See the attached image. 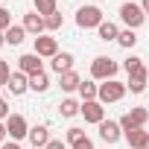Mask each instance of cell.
I'll return each mask as SVG.
<instances>
[{
	"mask_svg": "<svg viewBox=\"0 0 149 149\" xmlns=\"http://www.w3.org/2000/svg\"><path fill=\"white\" fill-rule=\"evenodd\" d=\"M140 6H143V12L149 15V0H143V3H140Z\"/></svg>",
	"mask_w": 149,
	"mask_h": 149,
	"instance_id": "obj_35",
	"label": "cell"
},
{
	"mask_svg": "<svg viewBox=\"0 0 149 149\" xmlns=\"http://www.w3.org/2000/svg\"><path fill=\"white\" fill-rule=\"evenodd\" d=\"M73 149H94V140H91V137H85V140H79L76 146H73Z\"/></svg>",
	"mask_w": 149,
	"mask_h": 149,
	"instance_id": "obj_30",
	"label": "cell"
},
{
	"mask_svg": "<svg viewBox=\"0 0 149 149\" xmlns=\"http://www.w3.org/2000/svg\"><path fill=\"white\" fill-rule=\"evenodd\" d=\"M97 32H100L102 41H117V38H120V29H117V24H111V21H102V24L97 26Z\"/></svg>",
	"mask_w": 149,
	"mask_h": 149,
	"instance_id": "obj_18",
	"label": "cell"
},
{
	"mask_svg": "<svg viewBox=\"0 0 149 149\" xmlns=\"http://www.w3.org/2000/svg\"><path fill=\"white\" fill-rule=\"evenodd\" d=\"M6 132H9L12 140L29 137V126H26V120H24L21 114H9V117H6Z\"/></svg>",
	"mask_w": 149,
	"mask_h": 149,
	"instance_id": "obj_6",
	"label": "cell"
},
{
	"mask_svg": "<svg viewBox=\"0 0 149 149\" xmlns=\"http://www.w3.org/2000/svg\"><path fill=\"white\" fill-rule=\"evenodd\" d=\"M146 82H149V73L146 70H137V73H132V76H129V91L132 94H140V91H146Z\"/></svg>",
	"mask_w": 149,
	"mask_h": 149,
	"instance_id": "obj_13",
	"label": "cell"
},
{
	"mask_svg": "<svg viewBox=\"0 0 149 149\" xmlns=\"http://www.w3.org/2000/svg\"><path fill=\"white\" fill-rule=\"evenodd\" d=\"M102 24V9L100 6H82L76 12V26L79 29H97Z\"/></svg>",
	"mask_w": 149,
	"mask_h": 149,
	"instance_id": "obj_3",
	"label": "cell"
},
{
	"mask_svg": "<svg viewBox=\"0 0 149 149\" xmlns=\"http://www.w3.org/2000/svg\"><path fill=\"white\" fill-rule=\"evenodd\" d=\"M123 134H126V140H129L132 149H143V143H146V137H149V132H143V129H129V132H123Z\"/></svg>",
	"mask_w": 149,
	"mask_h": 149,
	"instance_id": "obj_17",
	"label": "cell"
},
{
	"mask_svg": "<svg viewBox=\"0 0 149 149\" xmlns=\"http://www.w3.org/2000/svg\"><path fill=\"white\" fill-rule=\"evenodd\" d=\"M3 117H9V105H6L3 100H0V120H3Z\"/></svg>",
	"mask_w": 149,
	"mask_h": 149,
	"instance_id": "obj_32",
	"label": "cell"
},
{
	"mask_svg": "<svg viewBox=\"0 0 149 149\" xmlns=\"http://www.w3.org/2000/svg\"><path fill=\"white\" fill-rule=\"evenodd\" d=\"M117 61L114 58H108V56H97L94 61H91V76L94 79H100V82H108V79H114L117 76Z\"/></svg>",
	"mask_w": 149,
	"mask_h": 149,
	"instance_id": "obj_1",
	"label": "cell"
},
{
	"mask_svg": "<svg viewBox=\"0 0 149 149\" xmlns=\"http://www.w3.org/2000/svg\"><path fill=\"white\" fill-rule=\"evenodd\" d=\"M120 134H123L120 123H114V120H102V123H100V137H102L105 143H117Z\"/></svg>",
	"mask_w": 149,
	"mask_h": 149,
	"instance_id": "obj_11",
	"label": "cell"
},
{
	"mask_svg": "<svg viewBox=\"0 0 149 149\" xmlns=\"http://www.w3.org/2000/svg\"><path fill=\"white\" fill-rule=\"evenodd\" d=\"M79 94H82L85 102H91V100L100 97V85H94V82H82V85H79Z\"/></svg>",
	"mask_w": 149,
	"mask_h": 149,
	"instance_id": "obj_21",
	"label": "cell"
},
{
	"mask_svg": "<svg viewBox=\"0 0 149 149\" xmlns=\"http://www.w3.org/2000/svg\"><path fill=\"white\" fill-rule=\"evenodd\" d=\"M134 41H137L134 29H123V32H120V38H117V44H120V47H126V50H129V47H134Z\"/></svg>",
	"mask_w": 149,
	"mask_h": 149,
	"instance_id": "obj_24",
	"label": "cell"
},
{
	"mask_svg": "<svg viewBox=\"0 0 149 149\" xmlns=\"http://www.w3.org/2000/svg\"><path fill=\"white\" fill-rule=\"evenodd\" d=\"M85 137H88V134H85L82 129H67V143H70V146H76V143L85 140Z\"/></svg>",
	"mask_w": 149,
	"mask_h": 149,
	"instance_id": "obj_26",
	"label": "cell"
},
{
	"mask_svg": "<svg viewBox=\"0 0 149 149\" xmlns=\"http://www.w3.org/2000/svg\"><path fill=\"white\" fill-rule=\"evenodd\" d=\"M12 79V70H9V61L6 58H0V85H6Z\"/></svg>",
	"mask_w": 149,
	"mask_h": 149,
	"instance_id": "obj_27",
	"label": "cell"
},
{
	"mask_svg": "<svg viewBox=\"0 0 149 149\" xmlns=\"http://www.w3.org/2000/svg\"><path fill=\"white\" fill-rule=\"evenodd\" d=\"M146 73H149V67H146Z\"/></svg>",
	"mask_w": 149,
	"mask_h": 149,
	"instance_id": "obj_38",
	"label": "cell"
},
{
	"mask_svg": "<svg viewBox=\"0 0 149 149\" xmlns=\"http://www.w3.org/2000/svg\"><path fill=\"white\" fill-rule=\"evenodd\" d=\"M58 85H61V91H79L82 79H79L76 70H67V73H61V76H58Z\"/></svg>",
	"mask_w": 149,
	"mask_h": 149,
	"instance_id": "obj_14",
	"label": "cell"
},
{
	"mask_svg": "<svg viewBox=\"0 0 149 149\" xmlns=\"http://www.w3.org/2000/svg\"><path fill=\"white\" fill-rule=\"evenodd\" d=\"M120 18H123V24H126L129 29H137V26H143L146 12H143L140 3H123V6H120Z\"/></svg>",
	"mask_w": 149,
	"mask_h": 149,
	"instance_id": "obj_4",
	"label": "cell"
},
{
	"mask_svg": "<svg viewBox=\"0 0 149 149\" xmlns=\"http://www.w3.org/2000/svg\"><path fill=\"white\" fill-rule=\"evenodd\" d=\"M0 149H21V146H18V140H6V143L0 146Z\"/></svg>",
	"mask_w": 149,
	"mask_h": 149,
	"instance_id": "obj_33",
	"label": "cell"
},
{
	"mask_svg": "<svg viewBox=\"0 0 149 149\" xmlns=\"http://www.w3.org/2000/svg\"><path fill=\"white\" fill-rule=\"evenodd\" d=\"M29 140H32V149H44V146L50 143L47 126H35V129H29Z\"/></svg>",
	"mask_w": 149,
	"mask_h": 149,
	"instance_id": "obj_16",
	"label": "cell"
},
{
	"mask_svg": "<svg viewBox=\"0 0 149 149\" xmlns=\"http://www.w3.org/2000/svg\"><path fill=\"white\" fill-rule=\"evenodd\" d=\"M126 91H129V88H126L123 82L108 79V82H102V85H100V97H97V100H100L102 105H108V102H120V100L126 97Z\"/></svg>",
	"mask_w": 149,
	"mask_h": 149,
	"instance_id": "obj_2",
	"label": "cell"
},
{
	"mask_svg": "<svg viewBox=\"0 0 149 149\" xmlns=\"http://www.w3.org/2000/svg\"><path fill=\"white\" fill-rule=\"evenodd\" d=\"M9 26H12V15H9V9L0 6V32H6Z\"/></svg>",
	"mask_w": 149,
	"mask_h": 149,
	"instance_id": "obj_28",
	"label": "cell"
},
{
	"mask_svg": "<svg viewBox=\"0 0 149 149\" xmlns=\"http://www.w3.org/2000/svg\"><path fill=\"white\" fill-rule=\"evenodd\" d=\"M123 67H126V73H129V76H132V73H137V70H146V67H143V61H140L137 56H129Z\"/></svg>",
	"mask_w": 149,
	"mask_h": 149,
	"instance_id": "obj_25",
	"label": "cell"
},
{
	"mask_svg": "<svg viewBox=\"0 0 149 149\" xmlns=\"http://www.w3.org/2000/svg\"><path fill=\"white\" fill-rule=\"evenodd\" d=\"M0 88H3V85H0Z\"/></svg>",
	"mask_w": 149,
	"mask_h": 149,
	"instance_id": "obj_39",
	"label": "cell"
},
{
	"mask_svg": "<svg viewBox=\"0 0 149 149\" xmlns=\"http://www.w3.org/2000/svg\"><path fill=\"white\" fill-rule=\"evenodd\" d=\"M146 120H149V111H146V108H132L129 114L120 117V129H123V132H129V129H143Z\"/></svg>",
	"mask_w": 149,
	"mask_h": 149,
	"instance_id": "obj_5",
	"label": "cell"
},
{
	"mask_svg": "<svg viewBox=\"0 0 149 149\" xmlns=\"http://www.w3.org/2000/svg\"><path fill=\"white\" fill-rule=\"evenodd\" d=\"M18 67H21V73H26V76L44 73V67H41V56H38V53H26V56H21V58H18Z\"/></svg>",
	"mask_w": 149,
	"mask_h": 149,
	"instance_id": "obj_9",
	"label": "cell"
},
{
	"mask_svg": "<svg viewBox=\"0 0 149 149\" xmlns=\"http://www.w3.org/2000/svg\"><path fill=\"white\" fill-rule=\"evenodd\" d=\"M6 44V32H0V47H3Z\"/></svg>",
	"mask_w": 149,
	"mask_h": 149,
	"instance_id": "obj_36",
	"label": "cell"
},
{
	"mask_svg": "<svg viewBox=\"0 0 149 149\" xmlns=\"http://www.w3.org/2000/svg\"><path fill=\"white\" fill-rule=\"evenodd\" d=\"M143 149H149V137H146V143H143Z\"/></svg>",
	"mask_w": 149,
	"mask_h": 149,
	"instance_id": "obj_37",
	"label": "cell"
},
{
	"mask_svg": "<svg viewBox=\"0 0 149 149\" xmlns=\"http://www.w3.org/2000/svg\"><path fill=\"white\" fill-rule=\"evenodd\" d=\"M35 53L41 58H53V56H58V41L53 35H38L35 38Z\"/></svg>",
	"mask_w": 149,
	"mask_h": 149,
	"instance_id": "obj_8",
	"label": "cell"
},
{
	"mask_svg": "<svg viewBox=\"0 0 149 149\" xmlns=\"http://www.w3.org/2000/svg\"><path fill=\"white\" fill-rule=\"evenodd\" d=\"M82 117H85V123H102L105 120V108H102V102L100 100H91V102H82V111H79Z\"/></svg>",
	"mask_w": 149,
	"mask_h": 149,
	"instance_id": "obj_7",
	"label": "cell"
},
{
	"mask_svg": "<svg viewBox=\"0 0 149 149\" xmlns=\"http://www.w3.org/2000/svg\"><path fill=\"white\" fill-rule=\"evenodd\" d=\"M44 149H67V143H61V140H50Z\"/></svg>",
	"mask_w": 149,
	"mask_h": 149,
	"instance_id": "obj_31",
	"label": "cell"
},
{
	"mask_svg": "<svg viewBox=\"0 0 149 149\" xmlns=\"http://www.w3.org/2000/svg\"><path fill=\"white\" fill-rule=\"evenodd\" d=\"M6 88H9L15 97H21V94L29 91V76H26V73H12V79L6 82Z\"/></svg>",
	"mask_w": 149,
	"mask_h": 149,
	"instance_id": "obj_12",
	"label": "cell"
},
{
	"mask_svg": "<svg viewBox=\"0 0 149 149\" xmlns=\"http://www.w3.org/2000/svg\"><path fill=\"white\" fill-rule=\"evenodd\" d=\"M53 70L58 73V76H61V73H67V70H73V56L70 53H58V56H53Z\"/></svg>",
	"mask_w": 149,
	"mask_h": 149,
	"instance_id": "obj_15",
	"label": "cell"
},
{
	"mask_svg": "<svg viewBox=\"0 0 149 149\" xmlns=\"http://www.w3.org/2000/svg\"><path fill=\"white\" fill-rule=\"evenodd\" d=\"M21 26H24L26 32H32V35L38 38V35H41V32L47 29V21H44V18H41L38 12H29V15H24V24H21Z\"/></svg>",
	"mask_w": 149,
	"mask_h": 149,
	"instance_id": "obj_10",
	"label": "cell"
},
{
	"mask_svg": "<svg viewBox=\"0 0 149 149\" xmlns=\"http://www.w3.org/2000/svg\"><path fill=\"white\" fill-rule=\"evenodd\" d=\"M35 12H38L41 18L56 15V0H35Z\"/></svg>",
	"mask_w": 149,
	"mask_h": 149,
	"instance_id": "obj_22",
	"label": "cell"
},
{
	"mask_svg": "<svg viewBox=\"0 0 149 149\" xmlns=\"http://www.w3.org/2000/svg\"><path fill=\"white\" fill-rule=\"evenodd\" d=\"M44 21H47V29H61V24H64L58 12H56V15H50V18H44Z\"/></svg>",
	"mask_w": 149,
	"mask_h": 149,
	"instance_id": "obj_29",
	"label": "cell"
},
{
	"mask_svg": "<svg viewBox=\"0 0 149 149\" xmlns=\"http://www.w3.org/2000/svg\"><path fill=\"white\" fill-rule=\"evenodd\" d=\"M24 38H26V29L24 26H9L6 29V44H12V47H18V44H24Z\"/></svg>",
	"mask_w": 149,
	"mask_h": 149,
	"instance_id": "obj_19",
	"label": "cell"
},
{
	"mask_svg": "<svg viewBox=\"0 0 149 149\" xmlns=\"http://www.w3.org/2000/svg\"><path fill=\"white\" fill-rule=\"evenodd\" d=\"M58 108H61V117H76V114L82 111V105H79L76 100H61Z\"/></svg>",
	"mask_w": 149,
	"mask_h": 149,
	"instance_id": "obj_23",
	"label": "cell"
},
{
	"mask_svg": "<svg viewBox=\"0 0 149 149\" xmlns=\"http://www.w3.org/2000/svg\"><path fill=\"white\" fill-rule=\"evenodd\" d=\"M47 88H50L47 73H35V76H29V91H35V94H44Z\"/></svg>",
	"mask_w": 149,
	"mask_h": 149,
	"instance_id": "obj_20",
	"label": "cell"
},
{
	"mask_svg": "<svg viewBox=\"0 0 149 149\" xmlns=\"http://www.w3.org/2000/svg\"><path fill=\"white\" fill-rule=\"evenodd\" d=\"M6 137H9V132H6V126H3V123H0V143H3Z\"/></svg>",
	"mask_w": 149,
	"mask_h": 149,
	"instance_id": "obj_34",
	"label": "cell"
}]
</instances>
